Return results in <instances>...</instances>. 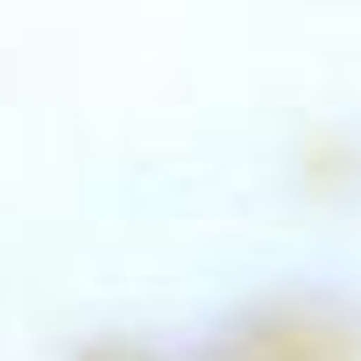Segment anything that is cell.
I'll use <instances>...</instances> for the list:
<instances>
[{
  "mask_svg": "<svg viewBox=\"0 0 361 361\" xmlns=\"http://www.w3.org/2000/svg\"><path fill=\"white\" fill-rule=\"evenodd\" d=\"M220 361H361V333L333 326L326 312H276Z\"/></svg>",
  "mask_w": 361,
  "mask_h": 361,
  "instance_id": "6da1fadb",
  "label": "cell"
}]
</instances>
